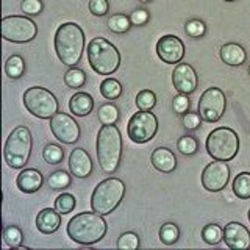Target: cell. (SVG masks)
<instances>
[{"label": "cell", "mask_w": 250, "mask_h": 250, "mask_svg": "<svg viewBox=\"0 0 250 250\" xmlns=\"http://www.w3.org/2000/svg\"><path fill=\"white\" fill-rule=\"evenodd\" d=\"M108 230L104 216L96 211H83L75 214L67 224V236L80 246H94L105 238Z\"/></svg>", "instance_id": "cell-1"}, {"label": "cell", "mask_w": 250, "mask_h": 250, "mask_svg": "<svg viewBox=\"0 0 250 250\" xmlns=\"http://www.w3.org/2000/svg\"><path fill=\"white\" fill-rule=\"evenodd\" d=\"M84 50V31L75 22L61 23L55 33V52L58 60L69 67L77 66Z\"/></svg>", "instance_id": "cell-2"}, {"label": "cell", "mask_w": 250, "mask_h": 250, "mask_svg": "<svg viewBox=\"0 0 250 250\" xmlns=\"http://www.w3.org/2000/svg\"><path fill=\"white\" fill-rule=\"evenodd\" d=\"M122 136L114 125H104L97 135V160L100 169L108 175L116 174L122 160Z\"/></svg>", "instance_id": "cell-3"}, {"label": "cell", "mask_w": 250, "mask_h": 250, "mask_svg": "<svg viewBox=\"0 0 250 250\" xmlns=\"http://www.w3.org/2000/svg\"><path fill=\"white\" fill-rule=\"evenodd\" d=\"M88 61L99 75H113L121 66V53L105 38H94L88 44Z\"/></svg>", "instance_id": "cell-4"}, {"label": "cell", "mask_w": 250, "mask_h": 250, "mask_svg": "<svg viewBox=\"0 0 250 250\" xmlns=\"http://www.w3.org/2000/svg\"><path fill=\"white\" fill-rule=\"evenodd\" d=\"M31 148H33L31 131L25 125H19L6 138V143L3 147L5 163L11 169H23L30 160Z\"/></svg>", "instance_id": "cell-5"}, {"label": "cell", "mask_w": 250, "mask_h": 250, "mask_svg": "<svg viewBox=\"0 0 250 250\" xmlns=\"http://www.w3.org/2000/svg\"><path fill=\"white\" fill-rule=\"evenodd\" d=\"M125 195V183L121 178L109 177L94 188L91 195V209L96 213L106 216L121 205Z\"/></svg>", "instance_id": "cell-6"}, {"label": "cell", "mask_w": 250, "mask_h": 250, "mask_svg": "<svg viewBox=\"0 0 250 250\" xmlns=\"http://www.w3.org/2000/svg\"><path fill=\"white\" fill-rule=\"evenodd\" d=\"M207 152L213 160L231 161L239 152V136L233 128H214L207 138Z\"/></svg>", "instance_id": "cell-7"}, {"label": "cell", "mask_w": 250, "mask_h": 250, "mask_svg": "<svg viewBox=\"0 0 250 250\" xmlns=\"http://www.w3.org/2000/svg\"><path fill=\"white\" fill-rule=\"evenodd\" d=\"M23 105L27 111L39 119H52L60 111V104L55 94L42 86H31L23 94Z\"/></svg>", "instance_id": "cell-8"}, {"label": "cell", "mask_w": 250, "mask_h": 250, "mask_svg": "<svg viewBox=\"0 0 250 250\" xmlns=\"http://www.w3.org/2000/svg\"><path fill=\"white\" fill-rule=\"evenodd\" d=\"M38 35L35 21L25 16H5L2 19V38L5 41L25 44L33 41Z\"/></svg>", "instance_id": "cell-9"}, {"label": "cell", "mask_w": 250, "mask_h": 250, "mask_svg": "<svg viewBox=\"0 0 250 250\" xmlns=\"http://www.w3.org/2000/svg\"><path fill=\"white\" fill-rule=\"evenodd\" d=\"M158 131V119L152 111H143L139 109L128 121L127 133L128 138L136 144H146L152 141Z\"/></svg>", "instance_id": "cell-10"}, {"label": "cell", "mask_w": 250, "mask_h": 250, "mask_svg": "<svg viewBox=\"0 0 250 250\" xmlns=\"http://www.w3.org/2000/svg\"><path fill=\"white\" fill-rule=\"evenodd\" d=\"M227 108V99L222 89L219 88H208L207 91H203V94L199 99L197 104V113L205 122H217L221 121V117L225 113Z\"/></svg>", "instance_id": "cell-11"}, {"label": "cell", "mask_w": 250, "mask_h": 250, "mask_svg": "<svg viewBox=\"0 0 250 250\" xmlns=\"http://www.w3.org/2000/svg\"><path fill=\"white\" fill-rule=\"evenodd\" d=\"M230 180V166L227 161L214 160L207 164L202 172V186L208 192H221L229 185Z\"/></svg>", "instance_id": "cell-12"}, {"label": "cell", "mask_w": 250, "mask_h": 250, "mask_svg": "<svg viewBox=\"0 0 250 250\" xmlns=\"http://www.w3.org/2000/svg\"><path fill=\"white\" fill-rule=\"evenodd\" d=\"M53 136L62 144H75L80 139V125L67 113H57L50 119Z\"/></svg>", "instance_id": "cell-13"}, {"label": "cell", "mask_w": 250, "mask_h": 250, "mask_svg": "<svg viewBox=\"0 0 250 250\" xmlns=\"http://www.w3.org/2000/svg\"><path fill=\"white\" fill-rule=\"evenodd\" d=\"M156 55L166 64H178L185 57V44L175 35H164L156 42Z\"/></svg>", "instance_id": "cell-14"}, {"label": "cell", "mask_w": 250, "mask_h": 250, "mask_svg": "<svg viewBox=\"0 0 250 250\" xmlns=\"http://www.w3.org/2000/svg\"><path fill=\"white\" fill-rule=\"evenodd\" d=\"M172 84L174 88L182 94H192L199 86V77L191 64L186 62H178L175 64L174 72H172Z\"/></svg>", "instance_id": "cell-15"}, {"label": "cell", "mask_w": 250, "mask_h": 250, "mask_svg": "<svg viewBox=\"0 0 250 250\" xmlns=\"http://www.w3.org/2000/svg\"><path fill=\"white\" fill-rule=\"evenodd\" d=\"M224 241L229 249L246 250L250 247V231L246 225L239 222H230L224 229Z\"/></svg>", "instance_id": "cell-16"}, {"label": "cell", "mask_w": 250, "mask_h": 250, "mask_svg": "<svg viewBox=\"0 0 250 250\" xmlns=\"http://www.w3.org/2000/svg\"><path fill=\"white\" fill-rule=\"evenodd\" d=\"M94 164L89 153L83 147H75L69 156V170L77 178H88L92 174Z\"/></svg>", "instance_id": "cell-17"}, {"label": "cell", "mask_w": 250, "mask_h": 250, "mask_svg": "<svg viewBox=\"0 0 250 250\" xmlns=\"http://www.w3.org/2000/svg\"><path fill=\"white\" fill-rule=\"evenodd\" d=\"M150 163L163 174H172L177 169V156L167 147H156L150 155Z\"/></svg>", "instance_id": "cell-18"}, {"label": "cell", "mask_w": 250, "mask_h": 250, "mask_svg": "<svg viewBox=\"0 0 250 250\" xmlns=\"http://www.w3.org/2000/svg\"><path fill=\"white\" fill-rule=\"evenodd\" d=\"M42 183H44L42 174L33 167L22 169V172L18 175V178H16V186L25 194L38 192L42 188Z\"/></svg>", "instance_id": "cell-19"}, {"label": "cell", "mask_w": 250, "mask_h": 250, "mask_svg": "<svg viewBox=\"0 0 250 250\" xmlns=\"http://www.w3.org/2000/svg\"><path fill=\"white\" fill-rule=\"evenodd\" d=\"M61 216L55 208H44L36 216V227L42 234L55 233L61 225Z\"/></svg>", "instance_id": "cell-20"}, {"label": "cell", "mask_w": 250, "mask_h": 250, "mask_svg": "<svg viewBox=\"0 0 250 250\" xmlns=\"http://www.w3.org/2000/svg\"><path fill=\"white\" fill-rule=\"evenodd\" d=\"M219 55H221V60L225 62V64L231 66V67L242 66L247 60V52L244 50V47L236 42L224 44L221 47V50H219Z\"/></svg>", "instance_id": "cell-21"}, {"label": "cell", "mask_w": 250, "mask_h": 250, "mask_svg": "<svg viewBox=\"0 0 250 250\" xmlns=\"http://www.w3.org/2000/svg\"><path fill=\"white\" fill-rule=\"evenodd\" d=\"M70 113L77 117H86L94 109V99L88 92H75L69 100Z\"/></svg>", "instance_id": "cell-22"}, {"label": "cell", "mask_w": 250, "mask_h": 250, "mask_svg": "<svg viewBox=\"0 0 250 250\" xmlns=\"http://www.w3.org/2000/svg\"><path fill=\"white\" fill-rule=\"evenodd\" d=\"M97 116H99V121L102 125H114V124H117V121H119L121 113H119V108H117L114 104L106 102V104H102L99 106Z\"/></svg>", "instance_id": "cell-23"}, {"label": "cell", "mask_w": 250, "mask_h": 250, "mask_svg": "<svg viewBox=\"0 0 250 250\" xmlns=\"http://www.w3.org/2000/svg\"><path fill=\"white\" fill-rule=\"evenodd\" d=\"M233 192L238 199L247 200L250 199V172H241L233 180Z\"/></svg>", "instance_id": "cell-24"}, {"label": "cell", "mask_w": 250, "mask_h": 250, "mask_svg": "<svg viewBox=\"0 0 250 250\" xmlns=\"http://www.w3.org/2000/svg\"><path fill=\"white\" fill-rule=\"evenodd\" d=\"M106 27H108L109 31H113V33L122 35V33H127V31L133 27V23L130 21V16L113 14V16H109V18H108Z\"/></svg>", "instance_id": "cell-25"}, {"label": "cell", "mask_w": 250, "mask_h": 250, "mask_svg": "<svg viewBox=\"0 0 250 250\" xmlns=\"http://www.w3.org/2000/svg\"><path fill=\"white\" fill-rule=\"evenodd\" d=\"M122 84L119 80L111 77H106L104 82L100 83V94L104 96L106 100H116L122 96Z\"/></svg>", "instance_id": "cell-26"}, {"label": "cell", "mask_w": 250, "mask_h": 250, "mask_svg": "<svg viewBox=\"0 0 250 250\" xmlns=\"http://www.w3.org/2000/svg\"><path fill=\"white\" fill-rule=\"evenodd\" d=\"M47 185L53 191H62L72 185V175H69L66 170H55L47 178Z\"/></svg>", "instance_id": "cell-27"}, {"label": "cell", "mask_w": 250, "mask_h": 250, "mask_svg": "<svg viewBox=\"0 0 250 250\" xmlns=\"http://www.w3.org/2000/svg\"><path fill=\"white\" fill-rule=\"evenodd\" d=\"M25 72V61L21 57V55H11L10 58L5 62V74L13 78V80H18Z\"/></svg>", "instance_id": "cell-28"}, {"label": "cell", "mask_w": 250, "mask_h": 250, "mask_svg": "<svg viewBox=\"0 0 250 250\" xmlns=\"http://www.w3.org/2000/svg\"><path fill=\"white\" fill-rule=\"evenodd\" d=\"M202 239L208 246H217L224 241V229L217 224H208L202 229Z\"/></svg>", "instance_id": "cell-29"}, {"label": "cell", "mask_w": 250, "mask_h": 250, "mask_svg": "<svg viewBox=\"0 0 250 250\" xmlns=\"http://www.w3.org/2000/svg\"><path fill=\"white\" fill-rule=\"evenodd\" d=\"M86 78H88V77H86L84 70L80 69V67H77V66H74V67H70V69L66 70L64 83H66L67 88H70V89H78V88H83V86H84Z\"/></svg>", "instance_id": "cell-30"}, {"label": "cell", "mask_w": 250, "mask_h": 250, "mask_svg": "<svg viewBox=\"0 0 250 250\" xmlns=\"http://www.w3.org/2000/svg\"><path fill=\"white\" fill-rule=\"evenodd\" d=\"M23 234L18 225H6L3 229V242L10 249H19L22 246Z\"/></svg>", "instance_id": "cell-31"}, {"label": "cell", "mask_w": 250, "mask_h": 250, "mask_svg": "<svg viewBox=\"0 0 250 250\" xmlns=\"http://www.w3.org/2000/svg\"><path fill=\"white\" fill-rule=\"evenodd\" d=\"M180 239V229L174 222L163 224L160 229V241L164 246H172Z\"/></svg>", "instance_id": "cell-32"}, {"label": "cell", "mask_w": 250, "mask_h": 250, "mask_svg": "<svg viewBox=\"0 0 250 250\" xmlns=\"http://www.w3.org/2000/svg\"><path fill=\"white\" fill-rule=\"evenodd\" d=\"M77 207V199L75 195L69 194V192H62L60 194L57 199H55V209L58 211L60 214H69L72 213Z\"/></svg>", "instance_id": "cell-33"}, {"label": "cell", "mask_w": 250, "mask_h": 250, "mask_svg": "<svg viewBox=\"0 0 250 250\" xmlns=\"http://www.w3.org/2000/svg\"><path fill=\"white\" fill-rule=\"evenodd\" d=\"M177 150L183 156H192L199 152V141L192 135H185L177 141Z\"/></svg>", "instance_id": "cell-34"}, {"label": "cell", "mask_w": 250, "mask_h": 250, "mask_svg": "<svg viewBox=\"0 0 250 250\" xmlns=\"http://www.w3.org/2000/svg\"><path fill=\"white\" fill-rule=\"evenodd\" d=\"M135 104H136L138 109H143V111H152L156 105V94L150 89L139 91L136 99H135Z\"/></svg>", "instance_id": "cell-35"}, {"label": "cell", "mask_w": 250, "mask_h": 250, "mask_svg": "<svg viewBox=\"0 0 250 250\" xmlns=\"http://www.w3.org/2000/svg\"><path fill=\"white\" fill-rule=\"evenodd\" d=\"M42 158L47 164H60L64 160V150L58 144H47L42 148Z\"/></svg>", "instance_id": "cell-36"}, {"label": "cell", "mask_w": 250, "mask_h": 250, "mask_svg": "<svg viewBox=\"0 0 250 250\" xmlns=\"http://www.w3.org/2000/svg\"><path fill=\"white\" fill-rule=\"evenodd\" d=\"M185 31L189 38L199 39L207 35V25L200 19H189L185 23Z\"/></svg>", "instance_id": "cell-37"}, {"label": "cell", "mask_w": 250, "mask_h": 250, "mask_svg": "<svg viewBox=\"0 0 250 250\" xmlns=\"http://www.w3.org/2000/svg\"><path fill=\"white\" fill-rule=\"evenodd\" d=\"M141 244L139 236L135 231H125L117 239V249L121 250H135Z\"/></svg>", "instance_id": "cell-38"}, {"label": "cell", "mask_w": 250, "mask_h": 250, "mask_svg": "<svg viewBox=\"0 0 250 250\" xmlns=\"http://www.w3.org/2000/svg\"><path fill=\"white\" fill-rule=\"evenodd\" d=\"M189 108H191V100L188 94L178 92L177 96L172 99V109H174L175 114H185L189 111Z\"/></svg>", "instance_id": "cell-39"}, {"label": "cell", "mask_w": 250, "mask_h": 250, "mask_svg": "<svg viewBox=\"0 0 250 250\" xmlns=\"http://www.w3.org/2000/svg\"><path fill=\"white\" fill-rule=\"evenodd\" d=\"M202 117L199 113H191V111H188L183 114L182 117V124H183V127L188 130V131H195V130H199L200 128V125H202Z\"/></svg>", "instance_id": "cell-40"}, {"label": "cell", "mask_w": 250, "mask_h": 250, "mask_svg": "<svg viewBox=\"0 0 250 250\" xmlns=\"http://www.w3.org/2000/svg\"><path fill=\"white\" fill-rule=\"evenodd\" d=\"M21 10L27 16H38L42 13L44 3H42V0H22Z\"/></svg>", "instance_id": "cell-41"}, {"label": "cell", "mask_w": 250, "mask_h": 250, "mask_svg": "<svg viewBox=\"0 0 250 250\" xmlns=\"http://www.w3.org/2000/svg\"><path fill=\"white\" fill-rule=\"evenodd\" d=\"M88 8L92 16H96V18H104V16H106L109 11V3H108V0H89Z\"/></svg>", "instance_id": "cell-42"}, {"label": "cell", "mask_w": 250, "mask_h": 250, "mask_svg": "<svg viewBox=\"0 0 250 250\" xmlns=\"http://www.w3.org/2000/svg\"><path fill=\"white\" fill-rule=\"evenodd\" d=\"M130 21L135 27H144L150 21V13L144 10V8H138V10H135L130 14Z\"/></svg>", "instance_id": "cell-43"}, {"label": "cell", "mask_w": 250, "mask_h": 250, "mask_svg": "<svg viewBox=\"0 0 250 250\" xmlns=\"http://www.w3.org/2000/svg\"><path fill=\"white\" fill-rule=\"evenodd\" d=\"M139 2H141V3H150L152 0H139Z\"/></svg>", "instance_id": "cell-44"}, {"label": "cell", "mask_w": 250, "mask_h": 250, "mask_svg": "<svg viewBox=\"0 0 250 250\" xmlns=\"http://www.w3.org/2000/svg\"><path fill=\"white\" fill-rule=\"evenodd\" d=\"M225 2H234V0H225Z\"/></svg>", "instance_id": "cell-45"}, {"label": "cell", "mask_w": 250, "mask_h": 250, "mask_svg": "<svg viewBox=\"0 0 250 250\" xmlns=\"http://www.w3.org/2000/svg\"><path fill=\"white\" fill-rule=\"evenodd\" d=\"M249 221H250V209H249Z\"/></svg>", "instance_id": "cell-46"}, {"label": "cell", "mask_w": 250, "mask_h": 250, "mask_svg": "<svg viewBox=\"0 0 250 250\" xmlns=\"http://www.w3.org/2000/svg\"><path fill=\"white\" fill-rule=\"evenodd\" d=\"M249 75H250V66H249Z\"/></svg>", "instance_id": "cell-47"}]
</instances>
